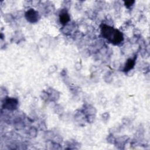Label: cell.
<instances>
[{"label":"cell","instance_id":"1","mask_svg":"<svg viewBox=\"0 0 150 150\" xmlns=\"http://www.w3.org/2000/svg\"><path fill=\"white\" fill-rule=\"evenodd\" d=\"M101 32L103 38L113 45H119L124 40L122 32L111 26L103 25L101 27Z\"/></svg>","mask_w":150,"mask_h":150},{"label":"cell","instance_id":"2","mask_svg":"<svg viewBox=\"0 0 150 150\" xmlns=\"http://www.w3.org/2000/svg\"><path fill=\"white\" fill-rule=\"evenodd\" d=\"M25 18L28 22L35 23L38 21L39 14L38 12L33 9H30L25 13Z\"/></svg>","mask_w":150,"mask_h":150},{"label":"cell","instance_id":"3","mask_svg":"<svg viewBox=\"0 0 150 150\" xmlns=\"http://www.w3.org/2000/svg\"><path fill=\"white\" fill-rule=\"evenodd\" d=\"M18 103V100L16 98H6L4 103V107L5 108L12 110L16 108Z\"/></svg>","mask_w":150,"mask_h":150},{"label":"cell","instance_id":"4","mask_svg":"<svg viewBox=\"0 0 150 150\" xmlns=\"http://www.w3.org/2000/svg\"><path fill=\"white\" fill-rule=\"evenodd\" d=\"M59 19H60V22L62 24L65 25L69 21L70 16L66 11H62L60 14Z\"/></svg>","mask_w":150,"mask_h":150},{"label":"cell","instance_id":"5","mask_svg":"<svg viewBox=\"0 0 150 150\" xmlns=\"http://www.w3.org/2000/svg\"><path fill=\"white\" fill-rule=\"evenodd\" d=\"M135 60H136V57H135L134 59H129L125 64V66L123 69V71L125 72H127L129 71L131 69H132L134 67V65L135 63Z\"/></svg>","mask_w":150,"mask_h":150},{"label":"cell","instance_id":"6","mask_svg":"<svg viewBox=\"0 0 150 150\" xmlns=\"http://www.w3.org/2000/svg\"><path fill=\"white\" fill-rule=\"evenodd\" d=\"M134 3V1H125V5L127 7H129V6H131Z\"/></svg>","mask_w":150,"mask_h":150}]
</instances>
